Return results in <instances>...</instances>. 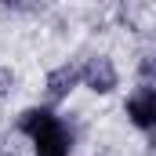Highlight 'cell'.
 <instances>
[{"label":"cell","mask_w":156,"mask_h":156,"mask_svg":"<svg viewBox=\"0 0 156 156\" xmlns=\"http://www.w3.org/2000/svg\"><path fill=\"white\" fill-rule=\"evenodd\" d=\"M47 120H51V113H47V109H29V113H22L18 127H22L26 134H37V131L44 127V123H47Z\"/></svg>","instance_id":"5"},{"label":"cell","mask_w":156,"mask_h":156,"mask_svg":"<svg viewBox=\"0 0 156 156\" xmlns=\"http://www.w3.org/2000/svg\"><path fill=\"white\" fill-rule=\"evenodd\" d=\"M127 113H131V120H134L138 127H153V120H156V91L149 83L127 102Z\"/></svg>","instance_id":"3"},{"label":"cell","mask_w":156,"mask_h":156,"mask_svg":"<svg viewBox=\"0 0 156 156\" xmlns=\"http://www.w3.org/2000/svg\"><path fill=\"white\" fill-rule=\"evenodd\" d=\"M33 142H37V156H66L69 153V131L58 123V116L47 120L33 134Z\"/></svg>","instance_id":"1"},{"label":"cell","mask_w":156,"mask_h":156,"mask_svg":"<svg viewBox=\"0 0 156 156\" xmlns=\"http://www.w3.org/2000/svg\"><path fill=\"white\" fill-rule=\"evenodd\" d=\"M4 4H22V0H4Z\"/></svg>","instance_id":"6"},{"label":"cell","mask_w":156,"mask_h":156,"mask_svg":"<svg viewBox=\"0 0 156 156\" xmlns=\"http://www.w3.org/2000/svg\"><path fill=\"white\" fill-rule=\"evenodd\" d=\"M76 80H80V69H76V66H62V69H55V73L47 76V98H51V102L66 98V94L73 91Z\"/></svg>","instance_id":"4"},{"label":"cell","mask_w":156,"mask_h":156,"mask_svg":"<svg viewBox=\"0 0 156 156\" xmlns=\"http://www.w3.org/2000/svg\"><path fill=\"white\" fill-rule=\"evenodd\" d=\"M80 76L87 80V87H94V91H113L116 87V69H113L109 58H91L80 69Z\"/></svg>","instance_id":"2"}]
</instances>
